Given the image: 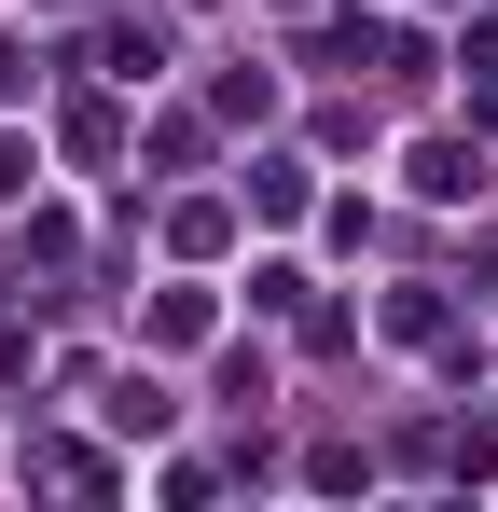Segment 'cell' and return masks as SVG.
Returning <instances> with one entry per match:
<instances>
[{"label": "cell", "instance_id": "6da1fadb", "mask_svg": "<svg viewBox=\"0 0 498 512\" xmlns=\"http://www.w3.org/2000/svg\"><path fill=\"white\" fill-rule=\"evenodd\" d=\"M14 84H28V56H14V42H0V97H14Z\"/></svg>", "mask_w": 498, "mask_h": 512}]
</instances>
